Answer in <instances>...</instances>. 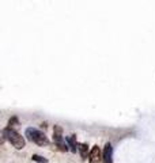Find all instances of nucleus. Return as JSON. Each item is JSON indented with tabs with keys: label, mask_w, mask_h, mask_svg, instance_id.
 Segmentation results:
<instances>
[{
	"label": "nucleus",
	"mask_w": 155,
	"mask_h": 163,
	"mask_svg": "<svg viewBox=\"0 0 155 163\" xmlns=\"http://www.w3.org/2000/svg\"><path fill=\"white\" fill-rule=\"evenodd\" d=\"M26 136H27L29 140H31L33 143H36L37 145H41V147L49 144V140L46 137V135L44 132L36 129V128H31V126L27 128L26 129Z\"/></svg>",
	"instance_id": "nucleus-1"
},
{
	"label": "nucleus",
	"mask_w": 155,
	"mask_h": 163,
	"mask_svg": "<svg viewBox=\"0 0 155 163\" xmlns=\"http://www.w3.org/2000/svg\"><path fill=\"white\" fill-rule=\"evenodd\" d=\"M3 133H4V137H7V140H8L15 148L20 150V148L25 147V139H23V136H20L16 131L10 129V128H6V129L3 131Z\"/></svg>",
	"instance_id": "nucleus-2"
},
{
	"label": "nucleus",
	"mask_w": 155,
	"mask_h": 163,
	"mask_svg": "<svg viewBox=\"0 0 155 163\" xmlns=\"http://www.w3.org/2000/svg\"><path fill=\"white\" fill-rule=\"evenodd\" d=\"M53 131H55V132H53V141L56 143V145L61 151H67V150H68V145H67V143H65V140L63 139V129H61V126L55 125Z\"/></svg>",
	"instance_id": "nucleus-3"
},
{
	"label": "nucleus",
	"mask_w": 155,
	"mask_h": 163,
	"mask_svg": "<svg viewBox=\"0 0 155 163\" xmlns=\"http://www.w3.org/2000/svg\"><path fill=\"white\" fill-rule=\"evenodd\" d=\"M104 156V151L99 150L98 145H94L93 148L90 150V155H88V160L90 163H99L101 159Z\"/></svg>",
	"instance_id": "nucleus-4"
},
{
	"label": "nucleus",
	"mask_w": 155,
	"mask_h": 163,
	"mask_svg": "<svg viewBox=\"0 0 155 163\" xmlns=\"http://www.w3.org/2000/svg\"><path fill=\"white\" fill-rule=\"evenodd\" d=\"M112 156H113V147L110 143H106L105 148H104V160H105V163H112Z\"/></svg>",
	"instance_id": "nucleus-5"
},
{
	"label": "nucleus",
	"mask_w": 155,
	"mask_h": 163,
	"mask_svg": "<svg viewBox=\"0 0 155 163\" xmlns=\"http://www.w3.org/2000/svg\"><path fill=\"white\" fill-rule=\"evenodd\" d=\"M65 143H67V145L69 147V150L72 151V152H76V137H75L74 135L68 136V137L65 139Z\"/></svg>",
	"instance_id": "nucleus-6"
},
{
	"label": "nucleus",
	"mask_w": 155,
	"mask_h": 163,
	"mask_svg": "<svg viewBox=\"0 0 155 163\" xmlns=\"http://www.w3.org/2000/svg\"><path fill=\"white\" fill-rule=\"evenodd\" d=\"M78 148H79V152H80L82 158H86L90 155V151H88V145L86 143H80V144H78Z\"/></svg>",
	"instance_id": "nucleus-7"
},
{
	"label": "nucleus",
	"mask_w": 155,
	"mask_h": 163,
	"mask_svg": "<svg viewBox=\"0 0 155 163\" xmlns=\"http://www.w3.org/2000/svg\"><path fill=\"white\" fill-rule=\"evenodd\" d=\"M33 160H34V162H38V163H48V159L41 156V155H33Z\"/></svg>",
	"instance_id": "nucleus-8"
},
{
	"label": "nucleus",
	"mask_w": 155,
	"mask_h": 163,
	"mask_svg": "<svg viewBox=\"0 0 155 163\" xmlns=\"http://www.w3.org/2000/svg\"><path fill=\"white\" fill-rule=\"evenodd\" d=\"M15 124H18V118H16V117L10 118V125H15Z\"/></svg>",
	"instance_id": "nucleus-9"
}]
</instances>
